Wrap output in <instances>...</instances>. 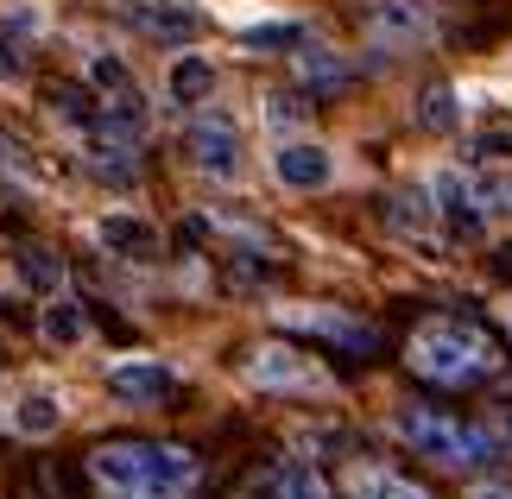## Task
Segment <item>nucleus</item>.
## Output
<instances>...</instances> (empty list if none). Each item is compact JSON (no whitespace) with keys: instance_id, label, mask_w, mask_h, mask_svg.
<instances>
[{"instance_id":"f257e3e1","label":"nucleus","mask_w":512,"mask_h":499,"mask_svg":"<svg viewBox=\"0 0 512 499\" xmlns=\"http://www.w3.org/2000/svg\"><path fill=\"white\" fill-rule=\"evenodd\" d=\"M83 474H89L95 499H190L203 487L196 449L159 443V436H114V443H95Z\"/></svg>"},{"instance_id":"f03ea898","label":"nucleus","mask_w":512,"mask_h":499,"mask_svg":"<svg viewBox=\"0 0 512 499\" xmlns=\"http://www.w3.org/2000/svg\"><path fill=\"white\" fill-rule=\"evenodd\" d=\"M405 367L437 392H475L487 379H500L506 348L494 329H481L475 316H424L405 342Z\"/></svg>"},{"instance_id":"7ed1b4c3","label":"nucleus","mask_w":512,"mask_h":499,"mask_svg":"<svg viewBox=\"0 0 512 499\" xmlns=\"http://www.w3.org/2000/svg\"><path fill=\"white\" fill-rule=\"evenodd\" d=\"M392 436L418 455V462H437L449 474H475V468H494L500 462V430L475 424L462 411H443V405H424V398H405L392 405Z\"/></svg>"},{"instance_id":"20e7f679","label":"nucleus","mask_w":512,"mask_h":499,"mask_svg":"<svg viewBox=\"0 0 512 499\" xmlns=\"http://www.w3.org/2000/svg\"><path fill=\"white\" fill-rule=\"evenodd\" d=\"M241 373L247 386L260 392H291V398H310V392H329L336 379H329V367H317L298 342H253L241 354Z\"/></svg>"},{"instance_id":"39448f33","label":"nucleus","mask_w":512,"mask_h":499,"mask_svg":"<svg viewBox=\"0 0 512 499\" xmlns=\"http://www.w3.org/2000/svg\"><path fill=\"white\" fill-rule=\"evenodd\" d=\"M272 316H279L285 335H310V342H329L342 354H373L380 348V329H373L367 316H354V310H336V304H279Z\"/></svg>"},{"instance_id":"423d86ee","label":"nucleus","mask_w":512,"mask_h":499,"mask_svg":"<svg viewBox=\"0 0 512 499\" xmlns=\"http://www.w3.org/2000/svg\"><path fill=\"white\" fill-rule=\"evenodd\" d=\"M361 26L373 51H418L437 38V7L430 0H361Z\"/></svg>"},{"instance_id":"0eeeda50","label":"nucleus","mask_w":512,"mask_h":499,"mask_svg":"<svg viewBox=\"0 0 512 499\" xmlns=\"http://www.w3.org/2000/svg\"><path fill=\"white\" fill-rule=\"evenodd\" d=\"M83 76H89V95H95V108H102L108 121H121L127 133H146V89L133 83V70L121 64V57L95 51L83 64Z\"/></svg>"},{"instance_id":"6e6552de","label":"nucleus","mask_w":512,"mask_h":499,"mask_svg":"<svg viewBox=\"0 0 512 499\" xmlns=\"http://www.w3.org/2000/svg\"><path fill=\"white\" fill-rule=\"evenodd\" d=\"M184 152L190 165L215 177V184H234L241 177V133H234V121H222V114H190L184 121Z\"/></svg>"},{"instance_id":"1a4fd4ad","label":"nucleus","mask_w":512,"mask_h":499,"mask_svg":"<svg viewBox=\"0 0 512 499\" xmlns=\"http://www.w3.org/2000/svg\"><path fill=\"white\" fill-rule=\"evenodd\" d=\"M272 177H279L285 190H329L336 184V152L317 146V139H285V146L272 152Z\"/></svg>"},{"instance_id":"9d476101","label":"nucleus","mask_w":512,"mask_h":499,"mask_svg":"<svg viewBox=\"0 0 512 499\" xmlns=\"http://www.w3.org/2000/svg\"><path fill=\"white\" fill-rule=\"evenodd\" d=\"M430 196H437V222H449L456 234H468V241H475V234H487V222H494V215L481 209L475 177H468V171H443L437 184H430Z\"/></svg>"},{"instance_id":"9b49d317","label":"nucleus","mask_w":512,"mask_h":499,"mask_svg":"<svg viewBox=\"0 0 512 499\" xmlns=\"http://www.w3.org/2000/svg\"><path fill=\"white\" fill-rule=\"evenodd\" d=\"M253 499H336V487H329L310 462L285 455V462H266L253 474Z\"/></svg>"},{"instance_id":"f8f14e48","label":"nucleus","mask_w":512,"mask_h":499,"mask_svg":"<svg viewBox=\"0 0 512 499\" xmlns=\"http://www.w3.org/2000/svg\"><path fill=\"white\" fill-rule=\"evenodd\" d=\"M108 392L127 398V405H165L177 392V373L165 361H114L108 367Z\"/></svg>"},{"instance_id":"ddd939ff","label":"nucleus","mask_w":512,"mask_h":499,"mask_svg":"<svg viewBox=\"0 0 512 499\" xmlns=\"http://www.w3.org/2000/svg\"><path fill=\"white\" fill-rule=\"evenodd\" d=\"M121 19L146 38H165V45H184V38H196V26H203L190 7H171V0H121Z\"/></svg>"},{"instance_id":"4468645a","label":"nucleus","mask_w":512,"mask_h":499,"mask_svg":"<svg viewBox=\"0 0 512 499\" xmlns=\"http://www.w3.org/2000/svg\"><path fill=\"white\" fill-rule=\"evenodd\" d=\"M342 487H348V499H437L430 487H418L411 474L386 468V462H354L342 474Z\"/></svg>"},{"instance_id":"2eb2a0df","label":"nucleus","mask_w":512,"mask_h":499,"mask_svg":"<svg viewBox=\"0 0 512 499\" xmlns=\"http://www.w3.org/2000/svg\"><path fill=\"white\" fill-rule=\"evenodd\" d=\"M95 234H102V247L114 259H133V266H152V259H159V228L140 222V215H102Z\"/></svg>"},{"instance_id":"dca6fc26","label":"nucleus","mask_w":512,"mask_h":499,"mask_svg":"<svg viewBox=\"0 0 512 499\" xmlns=\"http://www.w3.org/2000/svg\"><path fill=\"white\" fill-rule=\"evenodd\" d=\"M165 89H171V102L177 108H203L209 102V95H215V64H209V57H177V64H171V76H165Z\"/></svg>"},{"instance_id":"f3484780","label":"nucleus","mask_w":512,"mask_h":499,"mask_svg":"<svg viewBox=\"0 0 512 499\" xmlns=\"http://www.w3.org/2000/svg\"><path fill=\"white\" fill-rule=\"evenodd\" d=\"M38 335H45L51 348H76L89 335V316H83V304H70V297H51L45 310H38Z\"/></svg>"},{"instance_id":"a211bd4d","label":"nucleus","mask_w":512,"mask_h":499,"mask_svg":"<svg viewBox=\"0 0 512 499\" xmlns=\"http://www.w3.org/2000/svg\"><path fill=\"white\" fill-rule=\"evenodd\" d=\"M291 70H298V83H304V89H336L342 76H348V64H342L336 51H323V45H298Z\"/></svg>"},{"instance_id":"6ab92c4d","label":"nucleus","mask_w":512,"mask_h":499,"mask_svg":"<svg viewBox=\"0 0 512 499\" xmlns=\"http://www.w3.org/2000/svg\"><path fill=\"white\" fill-rule=\"evenodd\" d=\"M57 424H64V405H57L51 392H26V398L13 405V430H19V436H51Z\"/></svg>"},{"instance_id":"aec40b11","label":"nucleus","mask_w":512,"mask_h":499,"mask_svg":"<svg viewBox=\"0 0 512 499\" xmlns=\"http://www.w3.org/2000/svg\"><path fill=\"white\" fill-rule=\"evenodd\" d=\"M418 127H430V133H456L462 127V108H456V89L449 83H430L418 95Z\"/></svg>"},{"instance_id":"412c9836","label":"nucleus","mask_w":512,"mask_h":499,"mask_svg":"<svg viewBox=\"0 0 512 499\" xmlns=\"http://www.w3.org/2000/svg\"><path fill=\"white\" fill-rule=\"evenodd\" d=\"M0 177L32 184V158H26V146H19V139H7V133H0Z\"/></svg>"},{"instance_id":"4be33fe9","label":"nucleus","mask_w":512,"mask_h":499,"mask_svg":"<svg viewBox=\"0 0 512 499\" xmlns=\"http://www.w3.org/2000/svg\"><path fill=\"white\" fill-rule=\"evenodd\" d=\"M266 121H272V127H298V121H304L298 95H266Z\"/></svg>"},{"instance_id":"5701e85b","label":"nucleus","mask_w":512,"mask_h":499,"mask_svg":"<svg viewBox=\"0 0 512 499\" xmlns=\"http://www.w3.org/2000/svg\"><path fill=\"white\" fill-rule=\"evenodd\" d=\"M26 278H38V285H57L64 278V266H51V253H26V266H19Z\"/></svg>"},{"instance_id":"b1692460","label":"nucleus","mask_w":512,"mask_h":499,"mask_svg":"<svg viewBox=\"0 0 512 499\" xmlns=\"http://www.w3.org/2000/svg\"><path fill=\"white\" fill-rule=\"evenodd\" d=\"M19 38H0V76H7V83H19V76H26V64H19Z\"/></svg>"},{"instance_id":"393cba45","label":"nucleus","mask_w":512,"mask_h":499,"mask_svg":"<svg viewBox=\"0 0 512 499\" xmlns=\"http://www.w3.org/2000/svg\"><path fill=\"white\" fill-rule=\"evenodd\" d=\"M468 499H512V481H481V487H468Z\"/></svg>"},{"instance_id":"a878e982","label":"nucleus","mask_w":512,"mask_h":499,"mask_svg":"<svg viewBox=\"0 0 512 499\" xmlns=\"http://www.w3.org/2000/svg\"><path fill=\"white\" fill-rule=\"evenodd\" d=\"M494 411H500V424H506V430H512V386H506V392H500V398H494Z\"/></svg>"}]
</instances>
